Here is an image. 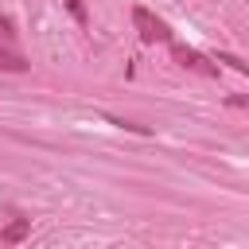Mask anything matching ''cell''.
I'll return each instance as SVG.
<instances>
[{
	"label": "cell",
	"instance_id": "obj_1",
	"mask_svg": "<svg viewBox=\"0 0 249 249\" xmlns=\"http://www.w3.org/2000/svg\"><path fill=\"white\" fill-rule=\"evenodd\" d=\"M132 23H136V31H140V39L144 43H171V27L160 19V16H152L148 8H132Z\"/></svg>",
	"mask_w": 249,
	"mask_h": 249
},
{
	"label": "cell",
	"instance_id": "obj_2",
	"mask_svg": "<svg viewBox=\"0 0 249 249\" xmlns=\"http://www.w3.org/2000/svg\"><path fill=\"white\" fill-rule=\"evenodd\" d=\"M171 58H175L183 70H195V74H202V78H218V62H214V58H206V54H198L195 47L171 43Z\"/></svg>",
	"mask_w": 249,
	"mask_h": 249
},
{
	"label": "cell",
	"instance_id": "obj_3",
	"mask_svg": "<svg viewBox=\"0 0 249 249\" xmlns=\"http://www.w3.org/2000/svg\"><path fill=\"white\" fill-rule=\"evenodd\" d=\"M27 233H31V218H19V214H16V218L0 230V241H4V245H19Z\"/></svg>",
	"mask_w": 249,
	"mask_h": 249
},
{
	"label": "cell",
	"instance_id": "obj_4",
	"mask_svg": "<svg viewBox=\"0 0 249 249\" xmlns=\"http://www.w3.org/2000/svg\"><path fill=\"white\" fill-rule=\"evenodd\" d=\"M31 62L23 58V54H16V51H4L0 47V70H8V74H23Z\"/></svg>",
	"mask_w": 249,
	"mask_h": 249
},
{
	"label": "cell",
	"instance_id": "obj_5",
	"mask_svg": "<svg viewBox=\"0 0 249 249\" xmlns=\"http://www.w3.org/2000/svg\"><path fill=\"white\" fill-rule=\"evenodd\" d=\"M214 62H226L230 70H237V74H245V78H249V62H245V58H237V54H230V51H218V54H214Z\"/></svg>",
	"mask_w": 249,
	"mask_h": 249
},
{
	"label": "cell",
	"instance_id": "obj_6",
	"mask_svg": "<svg viewBox=\"0 0 249 249\" xmlns=\"http://www.w3.org/2000/svg\"><path fill=\"white\" fill-rule=\"evenodd\" d=\"M66 8H70V16L78 23H86V0H66Z\"/></svg>",
	"mask_w": 249,
	"mask_h": 249
},
{
	"label": "cell",
	"instance_id": "obj_7",
	"mask_svg": "<svg viewBox=\"0 0 249 249\" xmlns=\"http://www.w3.org/2000/svg\"><path fill=\"white\" fill-rule=\"evenodd\" d=\"M12 39H16V27L8 16H0V43H12Z\"/></svg>",
	"mask_w": 249,
	"mask_h": 249
},
{
	"label": "cell",
	"instance_id": "obj_8",
	"mask_svg": "<svg viewBox=\"0 0 249 249\" xmlns=\"http://www.w3.org/2000/svg\"><path fill=\"white\" fill-rule=\"evenodd\" d=\"M226 101H230L233 109H249V93H230Z\"/></svg>",
	"mask_w": 249,
	"mask_h": 249
}]
</instances>
